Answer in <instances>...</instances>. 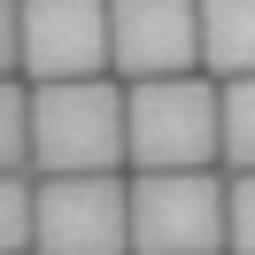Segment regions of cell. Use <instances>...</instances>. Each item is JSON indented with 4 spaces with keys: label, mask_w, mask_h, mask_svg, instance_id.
<instances>
[{
    "label": "cell",
    "mask_w": 255,
    "mask_h": 255,
    "mask_svg": "<svg viewBox=\"0 0 255 255\" xmlns=\"http://www.w3.org/2000/svg\"><path fill=\"white\" fill-rule=\"evenodd\" d=\"M201 70L209 85L255 78V0H201Z\"/></svg>",
    "instance_id": "obj_7"
},
{
    "label": "cell",
    "mask_w": 255,
    "mask_h": 255,
    "mask_svg": "<svg viewBox=\"0 0 255 255\" xmlns=\"http://www.w3.org/2000/svg\"><path fill=\"white\" fill-rule=\"evenodd\" d=\"M31 178H124V85H31Z\"/></svg>",
    "instance_id": "obj_1"
},
{
    "label": "cell",
    "mask_w": 255,
    "mask_h": 255,
    "mask_svg": "<svg viewBox=\"0 0 255 255\" xmlns=\"http://www.w3.org/2000/svg\"><path fill=\"white\" fill-rule=\"evenodd\" d=\"M0 78H16V0H0Z\"/></svg>",
    "instance_id": "obj_12"
},
{
    "label": "cell",
    "mask_w": 255,
    "mask_h": 255,
    "mask_svg": "<svg viewBox=\"0 0 255 255\" xmlns=\"http://www.w3.org/2000/svg\"><path fill=\"white\" fill-rule=\"evenodd\" d=\"M0 255H31V178H0Z\"/></svg>",
    "instance_id": "obj_10"
},
{
    "label": "cell",
    "mask_w": 255,
    "mask_h": 255,
    "mask_svg": "<svg viewBox=\"0 0 255 255\" xmlns=\"http://www.w3.org/2000/svg\"><path fill=\"white\" fill-rule=\"evenodd\" d=\"M170 170H217V85L201 70L124 85V178Z\"/></svg>",
    "instance_id": "obj_2"
},
{
    "label": "cell",
    "mask_w": 255,
    "mask_h": 255,
    "mask_svg": "<svg viewBox=\"0 0 255 255\" xmlns=\"http://www.w3.org/2000/svg\"><path fill=\"white\" fill-rule=\"evenodd\" d=\"M224 255H255V178H224Z\"/></svg>",
    "instance_id": "obj_11"
},
{
    "label": "cell",
    "mask_w": 255,
    "mask_h": 255,
    "mask_svg": "<svg viewBox=\"0 0 255 255\" xmlns=\"http://www.w3.org/2000/svg\"><path fill=\"white\" fill-rule=\"evenodd\" d=\"M0 178H31V85L0 78Z\"/></svg>",
    "instance_id": "obj_9"
},
{
    "label": "cell",
    "mask_w": 255,
    "mask_h": 255,
    "mask_svg": "<svg viewBox=\"0 0 255 255\" xmlns=\"http://www.w3.org/2000/svg\"><path fill=\"white\" fill-rule=\"evenodd\" d=\"M31 255H124V178H31Z\"/></svg>",
    "instance_id": "obj_6"
},
{
    "label": "cell",
    "mask_w": 255,
    "mask_h": 255,
    "mask_svg": "<svg viewBox=\"0 0 255 255\" xmlns=\"http://www.w3.org/2000/svg\"><path fill=\"white\" fill-rule=\"evenodd\" d=\"M124 255H224V170L124 178Z\"/></svg>",
    "instance_id": "obj_3"
},
{
    "label": "cell",
    "mask_w": 255,
    "mask_h": 255,
    "mask_svg": "<svg viewBox=\"0 0 255 255\" xmlns=\"http://www.w3.org/2000/svg\"><path fill=\"white\" fill-rule=\"evenodd\" d=\"M201 62V0H109V78L155 85L193 78Z\"/></svg>",
    "instance_id": "obj_5"
},
{
    "label": "cell",
    "mask_w": 255,
    "mask_h": 255,
    "mask_svg": "<svg viewBox=\"0 0 255 255\" xmlns=\"http://www.w3.org/2000/svg\"><path fill=\"white\" fill-rule=\"evenodd\" d=\"M217 170L255 178V78L217 85Z\"/></svg>",
    "instance_id": "obj_8"
},
{
    "label": "cell",
    "mask_w": 255,
    "mask_h": 255,
    "mask_svg": "<svg viewBox=\"0 0 255 255\" xmlns=\"http://www.w3.org/2000/svg\"><path fill=\"white\" fill-rule=\"evenodd\" d=\"M16 78L23 85L109 78V0H16Z\"/></svg>",
    "instance_id": "obj_4"
}]
</instances>
